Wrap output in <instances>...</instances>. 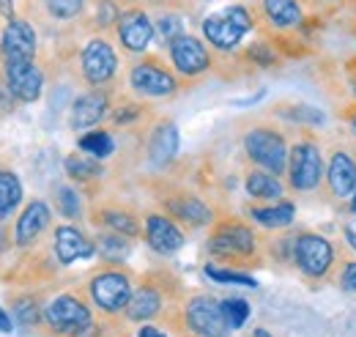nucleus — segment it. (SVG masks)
<instances>
[{"mask_svg": "<svg viewBox=\"0 0 356 337\" xmlns=\"http://www.w3.org/2000/svg\"><path fill=\"white\" fill-rule=\"evenodd\" d=\"M93 0H22L19 8L33 25L42 28H69L74 22H83L88 17Z\"/></svg>", "mask_w": 356, "mask_h": 337, "instance_id": "nucleus-10", "label": "nucleus"}, {"mask_svg": "<svg viewBox=\"0 0 356 337\" xmlns=\"http://www.w3.org/2000/svg\"><path fill=\"white\" fill-rule=\"evenodd\" d=\"M14 332V318L6 307H0V335H11Z\"/></svg>", "mask_w": 356, "mask_h": 337, "instance_id": "nucleus-43", "label": "nucleus"}, {"mask_svg": "<svg viewBox=\"0 0 356 337\" xmlns=\"http://www.w3.org/2000/svg\"><path fill=\"white\" fill-rule=\"evenodd\" d=\"M340 288L348 291V294H356V260H348L340 272Z\"/></svg>", "mask_w": 356, "mask_h": 337, "instance_id": "nucleus-40", "label": "nucleus"}, {"mask_svg": "<svg viewBox=\"0 0 356 337\" xmlns=\"http://www.w3.org/2000/svg\"><path fill=\"white\" fill-rule=\"evenodd\" d=\"M0 72L14 102L19 104L39 102L44 91V72L36 61H0Z\"/></svg>", "mask_w": 356, "mask_h": 337, "instance_id": "nucleus-15", "label": "nucleus"}, {"mask_svg": "<svg viewBox=\"0 0 356 337\" xmlns=\"http://www.w3.org/2000/svg\"><path fill=\"white\" fill-rule=\"evenodd\" d=\"M200 31H203L206 44H211L214 52H220V55H233V52L238 49V44L255 31L252 8L244 6V3L225 6V8L209 14V17L200 22Z\"/></svg>", "mask_w": 356, "mask_h": 337, "instance_id": "nucleus-2", "label": "nucleus"}, {"mask_svg": "<svg viewBox=\"0 0 356 337\" xmlns=\"http://www.w3.org/2000/svg\"><path fill=\"white\" fill-rule=\"evenodd\" d=\"M277 116L293 121V124H302V127H323L326 124V113L318 110V107H310V104H293V102H282L274 107Z\"/></svg>", "mask_w": 356, "mask_h": 337, "instance_id": "nucleus-34", "label": "nucleus"}, {"mask_svg": "<svg viewBox=\"0 0 356 337\" xmlns=\"http://www.w3.org/2000/svg\"><path fill=\"white\" fill-rule=\"evenodd\" d=\"M206 250L211 258L225 260V263H247V260H258L261 239L252 230V225H247L244 219L222 217L211 225Z\"/></svg>", "mask_w": 356, "mask_h": 337, "instance_id": "nucleus-1", "label": "nucleus"}, {"mask_svg": "<svg viewBox=\"0 0 356 337\" xmlns=\"http://www.w3.org/2000/svg\"><path fill=\"white\" fill-rule=\"evenodd\" d=\"M326 178L321 146L312 137H299L288 154V187L293 192H315Z\"/></svg>", "mask_w": 356, "mask_h": 337, "instance_id": "nucleus-8", "label": "nucleus"}, {"mask_svg": "<svg viewBox=\"0 0 356 337\" xmlns=\"http://www.w3.org/2000/svg\"><path fill=\"white\" fill-rule=\"evenodd\" d=\"M93 321L88 301L77 294H58L52 296L44 304V324L52 329V335L72 337L74 332H80L83 327H88Z\"/></svg>", "mask_w": 356, "mask_h": 337, "instance_id": "nucleus-11", "label": "nucleus"}, {"mask_svg": "<svg viewBox=\"0 0 356 337\" xmlns=\"http://www.w3.org/2000/svg\"><path fill=\"white\" fill-rule=\"evenodd\" d=\"M326 187L337 201H351L356 192V157L348 148H334L326 165Z\"/></svg>", "mask_w": 356, "mask_h": 337, "instance_id": "nucleus-23", "label": "nucleus"}, {"mask_svg": "<svg viewBox=\"0 0 356 337\" xmlns=\"http://www.w3.org/2000/svg\"><path fill=\"white\" fill-rule=\"evenodd\" d=\"M162 304H165L162 291L154 283H143L140 288H134L132 299L127 304V318L134 324H148L151 318H156L162 313Z\"/></svg>", "mask_w": 356, "mask_h": 337, "instance_id": "nucleus-25", "label": "nucleus"}, {"mask_svg": "<svg viewBox=\"0 0 356 337\" xmlns=\"http://www.w3.org/2000/svg\"><path fill=\"white\" fill-rule=\"evenodd\" d=\"M72 337H102V327L90 321L88 327H83L80 332H74V335H72Z\"/></svg>", "mask_w": 356, "mask_h": 337, "instance_id": "nucleus-46", "label": "nucleus"}, {"mask_svg": "<svg viewBox=\"0 0 356 337\" xmlns=\"http://www.w3.org/2000/svg\"><path fill=\"white\" fill-rule=\"evenodd\" d=\"M291 260L296 263V269L310 277V280H326L329 272L334 269V244L315 233V230H302L293 236V250Z\"/></svg>", "mask_w": 356, "mask_h": 337, "instance_id": "nucleus-9", "label": "nucleus"}, {"mask_svg": "<svg viewBox=\"0 0 356 337\" xmlns=\"http://www.w3.org/2000/svg\"><path fill=\"white\" fill-rule=\"evenodd\" d=\"M113 36L118 39L124 52H129V55H145L151 42H154V36H156L154 17L148 14L145 6H129L118 17Z\"/></svg>", "mask_w": 356, "mask_h": 337, "instance_id": "nucleus-13", "label": "nucleus"}, {"mask_svg": "<svg viewBox=\"0 0 356 337\" xmlns=\"http://www.w3.org/2000/svg\"><path fill=\"white\" fill-rule=\"evenodd\" d=\"M351 132H354V140H356V116L351 118Z\"/></svg>", "mask_w": 356, "mask_h": 337, "instance_id": "nucleus-54", "label": "nucleus"}, {"mask_svg": "<svg viewBox=\"0 0 356 337\" xmlns=\"http://www.w3.org/2000/svg\"><path fill=\"white\" fill-rule=\"evenodd\" d=\"M206 277H211L214 283H222V285H241V288H258V280L247 272H236V269H222V266H214V263H206Z\"/></svg>", "mask_w": 356, "mask_h": 337, "instance_id": "nucleus-37", "label": "nucleus"}, {"mask_svg": "<svg viewBox=\"0 0 356 337\" xmlns=\"http://www.w3.org/2000/svg\"><path fill=\"white\" fill-rule=\"evenodd\" d=\"M52 195H55V209H58L60 217H66V219H80L83 217V198H80V192L74 187L58 184L52 189Z\"/></svg>", "mask_w": 356, "mask_h": 337, "instance_id": "nucleus-36", "label": "nucleus"}, {"mask_svg": "<svg viewBox=\"0 0 356 337\" xmlns=\"http://www.w3.org/2000/svg\"><path fill=\"white\" fill-rule=\"evenodd\" d=\"M264 96H266V91H258L255 96H247V99H236L233 104H236V107H250V104H255V102H258V99H264Z\"/></svg>", "mask_w": 356, "mask_h": 337, "instance_id": "nucleus-48", "label": "nucleus"}, {"mask_svg": "<svg viewBox=\"0 0 356 337\" xmlns=\"http://www.w3.org/2000/svg\"><path fill=\"white\" fill-rule=\"evenodd\" d=\"M52 255L60 266H72L77 260H88L96 255V242L88 239L74 225H58L52 230Z\"/></svg>", "mask_w": 356, "mask_h": 337, "instance_id": "nucleus-22", "label": "nucleus"}, {"mask_svg": "<svg viewBox=\"0 0 356 337\" xmlns=\"http://www.w3.org/2000/svg\"><path fill=\"white\" fill-rule=\"evenodd\" d=\"M77 63H80V77L90 88H104L107 83H113L121 66L118 52L107 33H90L86 44L80 47Z\"/></svg>", "mask_w": 356, "mask_h": 337, "instance_id": "nucleus-6", "label": "nucleus"}, {"mask_svg": "<svg viewBox=\"0 0 356 337\" xmlns=\"http://www.w3.org/2000/svg\"><path fill=\"white\" fill-rule=\"evenodd\" d=\"M63 170H66V175L74 184H93V181H99L104 175L102 159H93L90 154H80V151L77 154H69L63 159Z\"/></svg>", "mask_w": 356, "mask_h": 337, "instance_id": "nucleus-31", "label": "nucleus"}, {"mask_svg": "<svg viewBox=\"0 0 356 337\" xmlns=\"http://www.w3.org/2000/svg\"><path fill=\"white\" fill-rule=\"evenodd\" d=\"M39 31L28 17H14L0 31V61H36Z\"/></svg>", "mask_w": 356, "mask_h": 337, "instance_id": "nucleus-17", "label": "nucleus"}, {"mask_svg": "<svg viewBox=\"0 0 356 337\" xmlns=\"http://www.w3.org/2000/svg\"><path fill=\"white\" fill-rule=\"evenodd\" d=\"M134 337H168L159 327H154V324H143L140 329H137V335Z\"/></svg>", "mask_w": 356, "mask_h": 337, "instance_id": "nucleus-45", "label": "nucleus"}, {"mask_svg": "<svg viewBox=\"0 0 356 337\" xmlns=\"http://www.w3.org/2000/svg\"><path fill=\"white\" fill-rule=\"evenodd\" d=\"M134 294L132 274L127 269L110 266L96 272L88 280V296L90 301L104 313V315H121L127 313V304Z\"/></svg>", "mask_w": 356, "mask_h": 337, "instance_id": "nucleus-7", "label": "nucleus"}, {"mask_svg": "<svg viewBox=\"0 0 356 337\" xmlns=\"http://www.w3.org/2000/svg\"><path fill=\"white\" fill-rule=\"evenodd\" d=\"M250 8L255 17V31L261 36H266V33H299L307 14L332 11L321 0H252Z\"/></svg>", "mask_w": 356, "mask_h": 337, "instance_id": "nucleus-3", "label": "nucleus"}, {"mask_svg": "<svg viewBox=\"0 0 356 337\" xmlns=\"http://www.w3.org/2000/svg\"><path fill=\"white\" fill-rule=\"evenodd\" d=\"M343 233H346V242H348V247L356 253V214L346 222V228H343Z\"/></svg>", "mask_w": 356, "mask_h": 337, "instance_id": "nucleus-44", "label": "nucleus"}, {"mask_svg": "<svg viewBox=\"0 0 356 337\" xmlns=\"http://www.w3.org/2000/svg\"><path fill=\"white\" fill-rule=\"evenodd\" d=\"M244 189L258 203H277L285 195V184L280 181V175L264 168H250L244 173Z\"/></svg>", "mask_w": 356, "mask_h": 337, "instance_id": "nucleus-26", "label": "nucleus"}, {"mask_svg": "<svg viewBox=\"0 0 356 337\" xmlns=\"http://www.w3.org/2000/svg\"><path fill=\"white\" fill-rule=\"evenodd\" d=\"M52 225V211L44 201H31L22 214L17 217V225H14V244L19 250H33L39 244V239L44 236Z\"/></svg>", "mask_w": 356, "mask_h": 337, "instance_id": "nucleus-21", "label": "nucleus"}, {"mask_svg": "<svg viewBox=\"0 0 356 337\" xmlns=\"http://www.w3.org/2000/svg\"><path fill=\"white\" fill-rule=\"evenodd\" d=\"M168 55H170L173 72L184 80H197L214 69V55L209 44L192 33H181L178 39L168 44Z\"/></svg>", "mask_w": 356, "mask_h": 337, "instance_id": "nucleus-12", "label": "nucleus"}, {"mask_svg": "<svg viewBox=\"0 0 356 337\" xmlns=\"http://www.w3.org/2000/svg\"><path fill=\"white\" fill-rule=\"evenodd\" d=\"M143 104L140 102H121V104H115L113 110H110V121L115 124V127H129V124H134V121H140L143 118Z\"/></svg>", "mask_w": 356, "mask_h": 337, "instance_id": "nucleus-39", "label": "nucleus"}, {"mask_svg": "<svg viewBox=\"0 0 356 337\" xmlns=\"http://www.w3.org/2000/svg\"><path fill=\"white\" fill-rule=\"evenodd\" d=\"M222 304V315H225V324L227 329H241L250 318V301L241 299V296H227L220 301Z\"/></svg>", "mask_w": 356, "mask_h": 337, "instance_id": "nucleus-38", "label": "nucleus"}, {"mask_svg": "<svg viewBox=\"0 0 356 337\" xmlns=\"http://www.w3.org/2000/svg\"><path fill=\"white\" fill-rule=\"evenodd\" d=\"M186 329L197 337H225L230 329L225 324L222 304L211 294H195L184 307Z\"/></svg>", "mask_w": 356, "mask_h": 337, "instance_id": "nucleus-16", "label": "nucleus"}, {"mask_svg": "<svg viewBox=\"0 0 356 337\" xmlns=\"http://www.w3.org/2000/svg\"><path fill=\"white\" fill-rule=\"evenodd\" d=\"M252 337H271V335H268L266 329H255V332H252Z\"/></svg>", "mask_w": 356, "mask_h": 337, "instance_id": "nucleus-51", "label": "nucleus"}, {"mask_svg": "<svg viewBox=\"0 0 356 337\" xmlns=\"http://www.w3.org/2000/svg\"><path fill=\"white\" fill-rule=\"evenodd\" d=\"M11 318L22 329H33L44 321V304L36 294H11Z\"/></svg>", "mask_w": 356, "mask_h": 337, "instance_id": "nucleus-29", "label": "nucleus"}, {"mask_svg": "<svg viewBox=\"0 0 356 337\" xmlns=\"http://www.w3.org/2000/svg\"><path fill=\"white\" fill-rule=\"evenodd\" d=\"M25 192H22V181L14 170L0 168V222H8L14 217V211L19 209Z\"/></svg>", "mask_w": 356, "mask_h": 337, "instance_id": "nucleus-30", "label": "nucleus"}, {"mask_svg": "<svg viewBox=\"0 0 356 337\" xmlns=\"http://www.w3.org/2000/svg\"><path fill=\"white\" fill-rule=\"evenodd\" d=\"M348 209H351V214H356V192H354V198L348 201Z\"/></svg>", "mask_w": 356, "mask_h": 337, "instance_id": "nucleus-53", "label": "nucleus"}, {"mask_svg": "<svg viewBox=\"0 0 356 337\" xmlns=\"http://www.w3.org/2000/svg\"><path fill=\"white\" fill-rule=\"evenodd\" d=\"M354 75H351V91H354V99H356V69H351Z\"/></svg>", "mask_w": 356, "mask_h": 337, "instance_id": "nucleus-52", "label": "nucleus"}, {"mask_svg": "<svg viewBox=\"0 0 356 337\" xmlns=\"http://www.w3.org/2000/svg\"><path fill=\"white\" fill-rule=\"evenodd\" d=\"M154 31H156V39L165 47L173 39H178L181 33H186V22H184L181 8H159V14L154 17Z\"/></svg>", "mask_w": 356, "mask_h": 337, "instance_id": "nucleus-32", "label": "nucleus"}, {"mask_svg": "<svg viewBox=\"0 0 356 337\" xmlns=\"http://www.w3.org/2000/svg\"><path fill=\"white\" fill-rule=\"evenodd\" d=\"M244 154L255 168H264L274 175H285L288 173V154L291 146L285 143L282 132L274 127H252L244 134Z\"/></svg>", "mask_w": 356, "mask_h": 337, "instance_id": "nucleus-5", "label": "nucleus"}, {"mask_svg": "<svg viewBox=\"0 0 356 337\" xmlns=\"http://www.w3.org/2000/svg\"><path fill=\"white\" fill-rule=\"evenodd\" d=\"M11 93H8V88H6V80H3V72H0V116L3 113H8V107H11Z\"/></svg>", "mask_w": 356, "mask_h": 337, "instance_id": "nucleus-42", "label": "nucleus"}, {"mask_svg": "<svg viewBox=\"0 0 356 337\" xmlns=\"http://www.w3.org/2000/svg\"><path fill=\"white\" fill-rule=\"evenodd\" d=\"M159 203L170 219H176L186 228H211L217 222V211L189 189H168L159 198Z\"/></svg>", "mask_w": 356, "mask_h": 337, "instance_id": "nucleus-14", "label": "nucleus"}, {"mask_svg": "<svg viewBox=\"0 0 356 337\" xmlns=\"http://www.w3.org/2000/svg\"><path fill=\"white\" fill-rule=\"evenodd\" d=\"M145 6H154V8H181V0H145Z\"/></svg>", "mask_w": 356, "mask_h": 337, "instance_id": "nucleus-47", "label": "nucleus"}, {"mask_svg": "<svg viewBox=\"0 0 356 337\" xmlns=\"http://www.w3.org/2000/svg\"><path fill=\"white\" fill-rule=\"evenodd\" d=\"M143 233H145L148 247L156 255H176L178 250L186 244L184 230L178 228L176 219H170L165 211H151V214H145Z\"/></svg>", "mask_w": 356, "mask_h": 337, "instance_id": "nucleus-19", "label": "nucleus"}, {"mask_svg": "<svg viewBox=\"0 0 356 337\" xmlns=\"http://www.w3.org/2000/svg\"><path fill=\"white\" fill-rule=\"evenodd\" d=\"M90 222L102 230H113V233H124V236H140L143 233V225H140V217L127 206H93L90 211Z\"/></svg>", "mask_w": 356, "mask_h": 337, "instance_id": "nucleus-24", "label": "nucleus"}, {"mask_svg": "<svg viewBox=\"0 0 356 337\" xmlns=\"http://www.w3.org/2000/svg\"><path fill=\"white\" fill-rule=\"evenodd\" d=\"M113 110V102H110V93L107 88H93L80 93L72 107H69V127L74 132H86V129L99 127Z\"/></svg>", "mask_w": 356, "mask_h": 337, "instance_id": "nucleus-18", "label": "nucleus"}, {"mask_svg": "<svg viewBox=\"0 0 356 337\" xmlns=\"http://www.w3.org/2000/svg\"><path fill=\"white\" fill-rule=\"evenodd\" d=\"M11 247H14V233H8L6 222H0V258L6 253H11Z\"/></svg>", "mask_w": 356, "mask_h": 337, "instance_id": "nucleus-41", "label": "nucleus"}, {"mask_svg": "<svg viewBox=\"0 0 356 337\" xmlns=\"http://www.w3.org/2000/svg\"><path fill=\"white\" fill-rule=\"evenodd\" d=\"M121 3H124V6H127V8H129V6H143V3H145V0H121Z\"/></svg>", "mask_w": 356, "mask_h": 337, "instance_id": "nucleus-50", "label": "nucleus"}, {"mask_svg": "<svg viewBox=\"0 0 356 337\" xmlns=\"http://www.w3.org/2000/svg\"><path fill=\"white\" fill-rule=\"evenodd\" d=\"M77 148L83 154H90L93 159H110L115 154V140L107 129H93V132H86L80 140H77Z\"/></svg>", "mask_w": 356, "mask_h": 337, "instance_id": "nucleus-33", "label": "nucleus"}, {"mask_svg": "<svg viewBox=\"0 0 356 337\" xmlns=\"http://www.w3.org/2000/svg\"><path fill=\"white\" fill-rule=\"evenodd\" d=\"M321 3H323L326 8H332V11H340V8H343L348 0H321Z\"/></svg>", "mask_w": 356, "mask_h": 337, "instance_id": "nucleus-49", "label": "nucleus"}, {"mask_svg": "<svg viewBox=\"0 0 356 337\" xmlns=\"http://www.w3.org/2000/svg\"><path fill=\"white\" fill-rule=\"evenodd\" d=\"M129 88L143 99H170L178 93L181 83L176 72L159 55L145 52L137 55V61L129 66Z\"/></svg>", "mask_w": 356, "mask_h": 337, "instance_id": "nucleus-4", "label": "nucleus"}, {"mask_svg": "<svg viewBox=\"0 0 356 337\" xmlns=\"http://www.w3.org/2000/svg\"><path fill=\"white\" fill-rule=\"evenodd\" d=\"M178 146H181V137H178V127L170 118H159L151 132H148V140H145V157H148V165L154 170H165L176 162L178 157Z\"/></svg>", "mask_w": 356, "mask_h": 337, "instance_id": "nucleus-20", "label": "nucleus"}, {"mask_svg": "<svg viewBox=\"0 0 356 337\" xmlns=\"http://www.w3.org/2000/svg\"><path fill=\"white\" fill-rule=\"evenodd\" d=\"M247 214L264 230H285L296 219V206L291 201H277V203H268V206H250Z\"/></svg>", "mask_w": 356, "mask_h": 337, "instance_id": "nucleus-27", "label": "nucleus"}, {"mask_svg": "<svg viewBox=\"0 0 356 337\" xmlns=\"http://www.w3.org/2000/svg\"><path fill=\"white\" fill-rule=\"evenodd\" d=\"M244 58H247L252 66H258V69H274V66H280V63H282V52L268 42V39H264V36L247 44Z\"/></svg>", "mask_w": 356, "mask_h": 337, "instance_id": "nucleus-35", "label": "nucleus"}, {"mask_svg": "<svg viewBox=\"0 0 356 337\" xmlns=\"http://www.w3.org/2000/svg\"><path fill=\"white\" fill-rule=\"evenodd\" d=\"M93 242H96V255H99L104 263H110V266L124 263V260L129 258V253H132V242H129V236H124V233L99 230Z\"/></svg>", "mask_w": 356, "mask_h": 337, "instance_id": "nucleus-28", "label": "nucleus"}]
</instances>
